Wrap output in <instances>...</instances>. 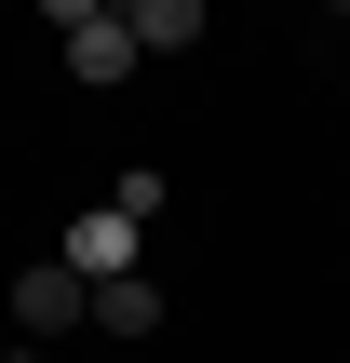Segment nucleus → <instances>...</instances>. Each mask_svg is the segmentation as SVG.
I'll return each instance as SVG.
<instances>
[{
	"mask_svg": "<svg viewBox=\"0 0 350 363\" xmlns=\"http://www.w3.org/2000/svg\"><path fill=\"white\" fill-rule=\"evenodd\" d=\"M54 40H67V81H81V94H108V81H135V67H148V54H135V27H121V13H94V0H67V13H54Z\"/></svg>",
	"mask_w": 350,
	"mask_h": 363,
	"instance_id": "1",
	"label": "nucleus"
},
{
	"mask_svg": "<svg viewBox=\"0 0 350 363\" xmlns=\"http://www.w3.org/2000/svg\"><path fill=\"white\" fill-rule=\"evenodd\" d=\"M135 54H202V0H135Z\"/></svg>",
	"mask_w": 350,
	"mask_h": 363,
	"instance_id": "4",
	"label": "nucleus"
},
{
	"mask_svg": "<svg viewBox=\"0 0 350 363\" xmlns=\"http://www.w3.org/2000/svg\"><path fill=\"white\" fill-rule=\"evenodd\" d=\"M94 323H108V337H162V283H148V269H135V283H108V296H94Z\"/></svg>",
	"mask_w": 350,
	"mask_h": 363,
	"instance_id": "5",
	"label": "nucleus"
},
{
	"mask_svg": "<svg viewBox=\"0 0 350 363\" xmlns=\"http://www.w3.org/2000/svg\"><path fill=\"white\" fill-rule=\"evenodd\" d=\"M54 256H67V269H81V283L108 296V283H135V256H148V229H135V216H108V202H81Z\"/></svg>",
	"mask_w": 350,
	"mask_h": 363,
	"instance_id": "2",
	"label": "nucleus"
},
{
	"mask_svg": "<svg viewBox=\"0 0 350 363\" xmlns=\"http://www.w3.org/2000/svg\"><path fill=\"white\" fill-rule=\"evenodd\" d=\"M162 202H175V175H162V162H121V189H108V216H135V229H148Z\"/></svg>",
	"mask_w": 350,
	"mask_h": 363,
	"instance_id": "6",
	"label": "nucleus"
},
{
	"mask_svg": "<svg viewBox=\"0 0 350 363\" xmlns=\"http://www.w3.org/2000/svg\"><path fill=\"white\" fill-rule=\"evenodd\" d=\"M81 310H94V283H81L67 256H40V269H13V323H27V337H67Z\"/></svg>",
	"mask_w": 350,
	"mask_h": 363,
	"instance_id": "3",
	"label": "nucleus"
}]
</instances>
